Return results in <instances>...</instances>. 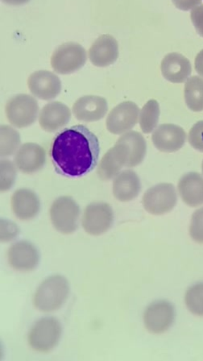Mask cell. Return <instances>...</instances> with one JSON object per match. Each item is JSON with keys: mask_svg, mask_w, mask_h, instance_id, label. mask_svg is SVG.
Listing matches in <instances>:
<instances>
[{"mask_svg": "<svg viewBox=\"0 0 203 361\" xmlns=\"http://www.w3.org/2000/svg\"><path fill=\"white\" fill-rule=\"evenodd\" d=\"M99 154L97 137L84 126L62 130L50 148L51 160L56 172L70 178L92 171L97 166Z\"/></svg>", "mask_w": 203, "mask_h": 361, "instance_id": "cell-1", "label": "cell"}, {"mask_svg": "<svg viewBox=\"0 0 203 361\" xmlns=\"http://www.w3.org/2000/svg\"><path fill=\"white\" fill-rule=\"evenodd\" d=\"M69 293L70 285L65 276H49L38 286L33 298L34 306L39 312H55L63 306Z\"/></svg>", "mask_w": 203, "mask_h": 361, "instance_id": "cell-2", "label": "cell"}, {"mask_svg": "<svg viewBox=\"0 0 203 361\" xmlns=\"http://www.w3.org/2000/svg\"><path fill=\"white\" fill-rule=\"evenodd\" d=\"M62 334L60 321L54 317L39 319L28 334V343L39 353L52 351L58 345Z\"/></svg>", "mask_w": 203, "mask_h": 361, "instance_id": "cell-3", "label": "cell"}, {"mask_svg": "<svg viewBox=\"0 0 203 361\" xmlns=\"http://www.w3.org/2000/svg\"><path fill=\"white\" fill-rule=\"evenodd\" d=\"M49 216L54 228L62 234L75 233L80 217V207L73 197H58L50 207Z\"/></svg>", "mask_w": 203, "mask_h": 361, "instance_id": "cell-4", "label": "cell"}, {"mask_svg": "<svg viewBox=\"0 0 203 361\" xmlns=\"http://www.w3.org/2000/svg\"><path fill=\"white\" fill-rule=\"evenodd\" d=\"M5 112L11 126L17 128H27L36 122L39 105L32 96L20 94L8 101Z\"/></svg>", "mask_w": 203, "mask_h": 361, "instance_id": "cell-5", "label": "cell"}, {"mask_svg": "<svg viewBox=\"0 0 203 361\" xmlns=\"http://www.w3.org/2000/svg\"><path fill=\"white\" fill-rule=\"evenodd\" d=\"M87 51L76 42H67L60 45L51 58V66L59 75H70L86 64Z\"/></svg>", "mask_w": 203, "mask_h": 361, "instance_id": "cell-6", "label": "cell"}, {"mask_svg": "<svg viewBox=\"0 0 203 361\" xmlns=\"http://www.w3.org/2000/svg\"><path fill=\"white\" fill-rule=\"evenodd\" d=\"M178 202L177 190L171 183L157 184L147 190L143 196V207L154 216L171 212Z\"/></svg>", "mask_w": 203, "mask_h": 361, "instance_id": "cell-7", "label": "cell"}, {"mask_svg": "<svg viewBox=\"0 0 203 361\" xmlns=\"http://www.w3.org/2000/svg\"><path fill=\"white\" fill-rule=\"evenodd\" d=\"M114 222V212L109 203L93 202L85 208L82 228L92 235H103L109 231Z\"/></svg>", "mask_w": 203, "mask_h": 361, "instance_id": "cell-8", "label": "cell"}, {"mask_svg": "<svg viewBox=\"0 0 203 361\" xmlns=\"http://www.w3.org/2000/svg\"><path fill=\"white\" fill-rule=\"evenodd\" d=\"M140 109L131 101L123 102L113 109L106 118L107 130L115 135L126 133L135 126L139 121Z\"/></svg>", "mask_w": 203, "mask_h": 361, "instance_id": "cell-9", "label": "cell"}, {"mask_svg": "<svg viewBox=\"0 0 203 361\" xmlns=\"http://www.w3.org/2000/svg\"><path fill=\"white\" fill-rule=\"evenodd\" d=\"M174 320L175 309L171 302L165 300L151 303L144 314L146 329L154 334H162L167 331Z\"/></svg>", "mask_w": 203, "mask_h": 361, "instance_id": "cell-10", "label": "cell"}, {"mask_svg": "<svg viewBox=\"0 0 203 361\" xmlns=\"http://www.w3.org/2000/svg\"><path fill=\"white\" fill-rule=\"evenodd\" d=\"M27 86L35 97L44 101L58 97L61 90V82L55 73L48 71H39L28 78Z\"/></svg>", "mask_w": 203, "mask_h": 361, "instance_id": "cell-11", "label": "cell"}, {"mask_svg": "<svg viewBox=\"0 0 203 361\" xmlns=\"http://www.w3.org/2000/svg\"><path fill=\"white\" fill-rule=\"evenodd\" d=\"M152 140L158 150L169 154L183 148L186 140V133L182 127L176 124H161L152 133Z\"/></svg>", "mask_w": 203, "mask_h": 361, "instance_id": "cell-12", "label": "cell"}, {"mask_svg": "<svg viewBox=\"0 0 203 361\" xmlns=\"http://www.w3.org/2000/svg\"><path fill=\"white\" fill-rule=\"evenodd\" d=\"M109 111L105 98L97 95H86L79 98L73 106V113L77 120L82 122H96L102 120Z\"/></svg>", "mask_w": 203, "mask_h": 361, "instance_id": "cell-13", "label": "cell"}, {"mask_svg": "<svg viewBox=\"0 0 203 361\" xmlns=\"http://www.w3.org/2000/svg\"><path fill=\"white\" fill-rule=\"evenodd\" d=\"M8 257L11 267L21 272L35 269L39 261L37 248L32 243L25 240L16 242L11 245Z\"/></svg>", "mask_w": 203, "mask_h": 361, "instance_id": "cell-14", "label": "cell"}, {"mask_svg": "<svg viewBox=\"0 0 203 361\" xmlns=\"http://www.w3.org/2000/svg\"><path fill=\"white\" fill-rule=\"evenodd\" d=\"M128 158L127 147L116 142L113 148L106 152L98 165L97 173L99 178L104 180L115 178L123 167L127 166Z\"/></svg>", "mask_w": 203, "mask_h": 361, "instance_id": "cell-15", "label": "cell"}, {"mask_svg": "<svg viewBox=\"0 0 203 361\" xmlns=\"http://www.w3.org/2000/svg\"><path fill=\"white\" fill-rule=\"evenodd\" d=\"M47 161V152L41 145L25 143L17 150L14 163L20 171L25 173H36L42 169Z\"/></svg>", "mask_w": 203, "mask_h": 361, "instance_id": "cell-16", "label": "cell"}, {"mask_svg": "<svg viewBox=\"0 0 203 361\" xmlns=\"http://www.w3.org/2000/svg\"><path fill=\"white\" fill-rule=\"evenodd\" d=\"M71 111L61 102H52L45 105L39 113V123L47 133H55L69 123Z\"/></svg>", "mask_w": 203, "mask_h": 361, "instance_id": "cell-17", "label": "cell"}, {"mask_svg": "<svg viewBox=\"0 0 203 361\" xmlns=\"http://www.w3.org/2000/svg\"><path fill=\"white\" fill-rule=\"evenodd\" d=\"M89 59L97 67H106L114 64L118 56V44L109 34L100 36L89 49Z\"/></svg>", "mask_w": 203, "mask_h": 361, "instance_id": "cell-18", "label": "cell"}, {"mask_svg": "<svg viewBox=\"0 0 203 361\" xmlns=\"http://www.w3.org/2000/svg\"><path fill=\"white\" fill-rule=\"evenodd\" d=\"M11 209L20 220L35 218L41 209V202L35 192L30 189H19L11 197Z\"/></svg>", "mask_w": 203, "mask_h": 361, "instance_id": "cell-19", "label": "cell"}, {"mask_svg": "<svg viewBox=\"0 0 203 361\" xmlns=\"http://www.w3.org/2000/svg\"><path fill=\"white\" fill-rule=\"evenodd\" d=\"M161 73L167 81L173 83H183L192 73L190 61L182 54H167L161 61Z\"/></svg>", "mask_w": 203, "mask_h": 361, "instance_id": "cell-20", "label": "cell"}, {"mask_svg": "<svg viewBox=\"0 0 203 361\" xmlns=\"http://www.w3.org/2000/svg\"><path fill=\"white\" fill-rule=\"evenodd\" d=\"M178 193L186 205L197 207L203 205V177L199 173L190 172L179 180Z\"/></svg>", "mask_w": 203, "mask_h": 361, "instance_id": "cell-21", "label": "cell"}, {"mask_svg": "<svg viewBox=\"0 0 203 361\" xmlns=\"http://www.w3.org/2000/svg\"><path fill=\"white\" fill-rule=\"evenodd\" d=\"M112 190L118 201L127 202L134 200L141 190L138 175L130 169L121 172L114 178Z\"/></svg>", "mask_w": 203, "mask_h": 361, "instance_id": "cell-22", "label": "cell"}, {"mask_svg": "<svg viewBox=\"0 0 203 361\" xmlns=\"http://www.w3.org/2000/svg\"><path fill=\"white\" fill-rule=\"evenodd\" d=\"M117 143L127 147L129 158L126 167L133 168L140 165L144 160L147 152L146 140L138 132L129 131L121 135Z\"/></svg>", "mask_w": 203, "mask_h": 361, "instance_id": "cell-23", "label": "cell"}, {"mask_svg": "<svg viewBox=\"0 0 203 361\" xmlns=\"http://www.w3.org/2000/svg\"><path fill=\"white\" fill-rule=\"evenodd\" d=\"M185 101L189 109L195 112L203 111V78L190 77L186 80L184 90Z\"/></svg>", "mask_w": 203, "mask_h": 361, "instance_id": "cell-24", "label": "cell"}, {"mask_svg": "<svg viewBox=\"0 0 203 361\" xmlns=\"http://www.w3.org/2000/svg\"><path fill=\"white\" fill-rule=\"evenodd\" d=\"M160 112L159 104L155 99L147 102L140 111L139 123L144 133H154L159 122Z\"/></svg>", "mask_w": 203, "mask_h": 361, "instance_id": "cell-25", "label": "cell"}, {"mask_svg": "<svg viewBox=\"0 0 203 361\" xmlns=\"http://www.w3.org/2000/svg\"><path fill=\"white\" fill-rule=\"evenodd\" d=\"M20 135L13 128L8 126L0 127V154L2 157L13 155L19 149Z\"/></svg>", "mask_w": 203, "mask_h": 361, "instance_id": "cell-26", "label": "cell"}, {"mask_svg": "<svg viewBox=\"0 0 203 361\" xmlns=\"http://www.w3.org/2000/svg\"><path fill=\"white\" fill-rule=\"evenodd\" d=\"M185 302L192 314L203 316V282L189 288L185 293Z\"/></svg>", "mask_w": 203, "mask_h": 361, "instance_id": "cell-27", "label": "cell"}, {"mask_svg": "<svg viewBox=\"0 0 203 361\" xmlns=\"http://www.w3.org/2000/svg\"><path fill=\"white\" fill-rule=\"evenodd\" d=\"M17 176V167L15 163L7 159H2L0 163V190L8 191L15 184Z\"/></svg>", "mask_w": 203, "mask_h": 361, "instance_id": "cell-28", "label": "cell"}, {"mask_svg": "<svg viewBox=\"0 0 203 361\" xmlns=\"http://www.w3.org/2000/svg\"><path fill=\"white\" fill-rule=\"evenodd\" d=\"M190 235L195 242L203 244V207L195 212L192 216Z\"/></svg>", "mask_w": 203, "mask_h": 361, "instance_id": "cell-29", "label": "cell"}, {"mask_svg": "<svg viewBox=\"0 0 203 361\" xmlns=\"http://www.w3.org/2000/svg\"><path fill=\"white\" fill-rule=\"evenodd\" d=\"M190 145L197 151L203 152V121L197 122L190 130Z\"/></svg>", "mask_w": 203, "mask_h": 361, "instance_id": "cell-30", "label": "cell"}, {"mask_svg": "<svg viewBox=\"0 0 203 361\" xmlns=\"http://www.w3.org/2000/svg\"><path fill=\"white\" fill-rule=\"evenodd\" d=\"M18 233L19 229L16 224L8 219H1V241L13 240Z\"/></svg>", "mask_w": 203, "mask_h": 361, "instance_id": "cell-31", "label": "cell"}, {"mask_svg": "<svg viewBox=\"0 0 203 361\" xmlns=\"http://www.w3.org/2000/svg\"><path fill=\"white\" fill-rule=\"evenodd\" d=\"M190 17L196 31L203 37V5L197 6L193 8Z\"/></svg>", "mask_w": 203, "mask_h": 361, "instance_id": "cell-32", "label": "cell"}, {"mask_svg": "<svg viewBox=\"0 0 203 361\" xmlns=\"http://www.w3.org/2000/svg\"><path fill=\"white\" fill-rule=\"evenodd\" d=\"M175 7L183 11H189L199 6L202 0H172Z\"/></svg>", "mask_w": 203, "mask_h": 361, "instance_id": "cell-33", "label": "cell"}, {"mask_svg": "<svg viewBox=\"0 0 203 361\" xmlns=\"http://www.w3.org/2000/svg\"><path fill=\"white\" fill-rule=\"evenodd\" d=\"M195 66L197 73L203 78V49L197 55Z\"/></svg>", "mask_w": 203, "mask_h": 361, "instance_id": "cell-34", "label": "cell"}, {"mask_svg": "<svg viewBox=\"0 0 203 361\" xmlns=\"http://www.w3.org/2000/svg\"><path fill=\"white\" fill-rule=\"evenodd\" d=\"M2 1L9 5L18 6L25 4L30 2V0H2Z\"/></svg>", "mask_w": 203, "mask_h": 361, "instance_id": "cell-35", "label": "cell"}, {"mask_svg": "<svg viewBox=\"0 0 203 361\" xmlns=\"http://www.w3.org/2000/svg\"><path fill=\"white\" fill-rule=\"evenodd\" d=\"M202 173H203V161H202Z\"/></svg>", "mask_w": 203, "mask_h": 361, "instance_id": "cell-36", "label": "cell"}]
</instances>
